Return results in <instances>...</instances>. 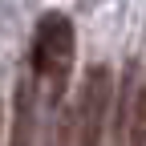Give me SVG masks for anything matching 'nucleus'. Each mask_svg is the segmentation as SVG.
Segmentation results:
<instances>
[{
  "label": "nucleus",
  "mask_w": 146,
  "mask_h": 146,
  "mask_svg": "<svg viewBox=\"0 0 146 146\" xmlns=\"http://www.w3.org/2000/svg\"><path fill=\"white\" fill-rule=\"evenodd\" d=\"M73 21L61 12H45L36 21V36H33V69L41 77L53 81V102L61 106V89H65V73L73 65Z\"/></svg>",
  "instance_id": "obj_1"
},
{
  "label": "nucleus",
  "mask_w": 146,
  "mask_h": 146,
  "mask_svg": "<svg viewBox=\"0 0 146 146\" xmlns=\"http://www.w3.org/2000/svg\"><path fill=\"white\" fill-rule=\"evenodd\" d=\"M110 106H114V81L110 69L94 65L81 81V98L73 110V142L77 146H102L106 138V122H110Z\"/></svg>",
  "instance_id": "obj_2"
},
{
  "label": "nucleus",
  "mask_w": 146,
  "mask_h": 146,
  "mask_svg": "<svg viewBox=\"0 0 146 146\" xmlns=\"http://www.w3.org/2000/svg\"><path fill=\"white\" fill-rule=\"evenodd\" d=\"M33 126H36V106H33V85H16V122H12V146H33Z\"/></svg>",
  "instance_id": "obj_3"
}]
</instances>
